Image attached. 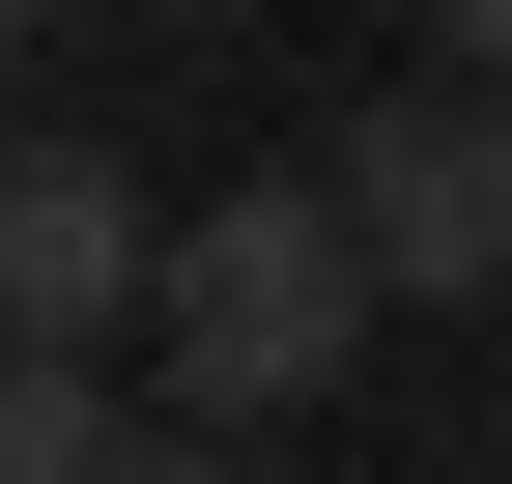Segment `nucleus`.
<instances>
[{
    "label": "nucleus",
    "mask_w": 512,
    "mask_h": 484,
    "mask_svg": "<svg viewBox=\"0 0 512 484\" xmlns=\"http://www.w3.org/2000/svg\"><path fill=\"white\" fill-rule=\"evenodd\" d=\"M143 342H171L200 428H313V399L370 371V257H342V200H313V171L171 200V228H143Z\"/></svg>",
    "instance_id": "nucleus-1"
},
{
    "label": "nucleus",
    "mask_w": 512,
    "mask_h": 484,
    "mask_svg": "<svg viewBox=\"0 0 512 484\" xmlns=\"http://www.w3.org/2000/svg\"><path fill=\"white\" fill-rule=\"evenodd\" d=\"M313 200H342L370 314H484L512 285V86H370L342 143H313Z\"/></svg>",
    "instance_id": "nucleus-2"
},
{
    "label": "nucleus",
    "mask_w": 512,
    "mask_h": 484,
    "mask_svg": "<svg viewBox=\"0 0 512 484\" xmlns=\"http://www.w3.org/2000/svg\"><path fill=\"white\" fill-rule=\"evenodd\" d=\"M143 171H114V143H0V342H114V314H143Z\"/></svg>",
    "instance_id": "nucleus-3"
},
{
    "label": "nucleus",
    "mask_w": 512,
    "mask_h": 484,
    "mask_svg": "<svg viewBox=\"0 0 512 484\" xmlns=\"http://www.w3.org/2000/svg\"><path fill=\"white\" fill-rule=\"evenodd\" d=\"M0 484H143V428H114L86 342H0Z\"/></svg>",
    "instance_id": "nucleus-4"
},
{
    "label": "nucleus",
    "mask_w": 512,
    "mask_h": 484,
    "mask_svg": "<svg viewBox=\"0 0 512 484\" xmlns=\"http://www.w3.org/2000/svg\"><path fill=\"white\" fill-rule=\"evenodd\" d=\"M143 484H285V428H143Z\"/></svg>",
    "instance_id": "nucleus-5"
},
{
    "label": "nucleus",
    "mask_w": 512,
    "mask_h": 484,
    "mask_svg": "<svg viewBox=\"0 0 512 484\" xmlns=\"http://www.w3.org/2000/svg\"><path fill=\"white\" fill-rule=\"evenodd\" d=\"M427 86H512V0H427Z\"/></svg>",
    "instance_id": "nucleus-6"
},
{
    "label": "nucleus",
    "mask_w": 512,
    "mask_h": 484,
    "mask_svg": "<svg viewBox=\"0 0 512 484\" xmlns=\"http://www.w3.org/2000/svg\"><path fill=\"white\" fill-rule=\"evenodd\" d=\"M57 29H86V0H0V57H57Z\"/></svg>",
    "instance_id": "nucleus-7"
},
{
    "label": "nucleus",
    "mask_w": 512,
    "mask_h": 484,
    "mask_svg": "<svg viewBox=\"0 0 512 484\" xmlns=\"http://www.w3.org/2000/svg\"><path fill=\"white\" fill-rule=\"evenodd\" d=\"M484 314H512V285H484Z\"/></svg>",
    "instance_id": "nucleus-8"
}]
</instances>
